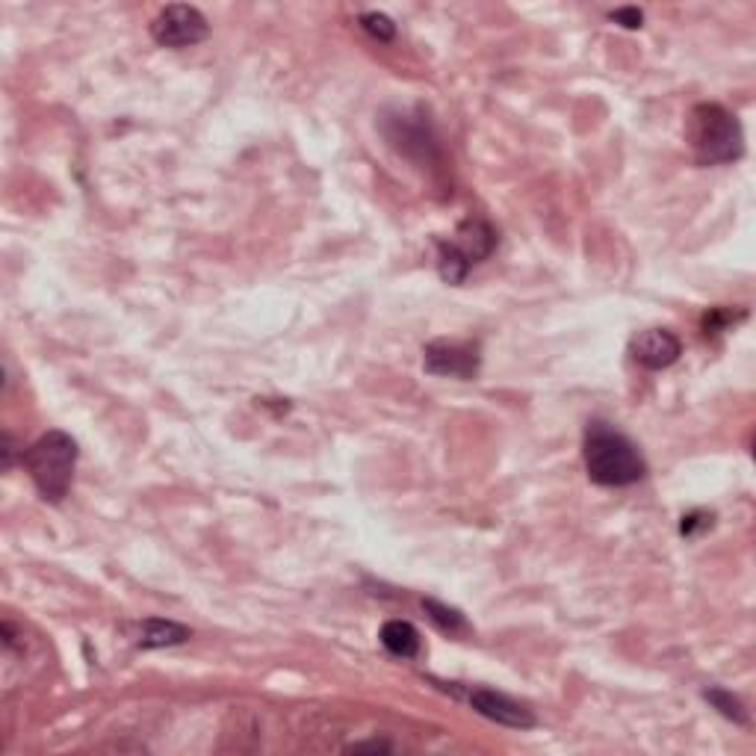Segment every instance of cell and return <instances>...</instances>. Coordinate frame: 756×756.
<instances>
[{"instance_id":"cell-1","label":"cell","mask_w":756,"mask_h":756,"mask_svg":"<svg viewBox=\"0 0 756 756\" xmlns=\"http://www.w3.org/2000/svg\"><path fill=\"white\" fill-rule=\"evenodd\" d=\"M583 458L588 479L603 488H627L645 479L647 465L633 440L609 422L594 420L585 429Z\"/></svg>"},{"instance_id":"cell-2","label":"cell","mask_w":756,"mask_h":756,"mask_svg":"<svg viewBox=\"0 0 756 756\" xmlns=\"http://www.w3.org/2000/svg\"><path fill=\"white\" fill-rule=\"evenodd\" d=\"M686 139L697 166H727L745 155V133L739 119L722 103H697L688 112Z\"/></svg>"},{"instance_id":"cell-3","label":"cell","mask_w":756,"mask_h":756,"mask_svg":"<svg viewBox=\"0 0 756 756\" xmlns=\"http://www.w3.org/2000/svg\"><path fill=\"white\" fill-rule=\"evenodd\" d=\"M21 465L27 467L42 499L62 503L69 497L74 467H78V440L60 429L48 431L21 452Z\"/></svg>"},{"instance_id":"cell-4","label":"cell","mask_w":756,"mask_h":756,"mask_svg":"<svg viewBox=\"0 0 756 756\" xmlns=\"http://www.w3.org/2000/svg\"><path fill=\"white\" fill-rule=\"evenodd\" d=\"M497 246V231L485 219H467L449 242H440L438 269L449 284H461L479 260H485Z\"/></svg>"},{"instance_id":"cell-5","label":"cell","mask_w":756,"mask_h":756,"mask_svg":"<svg viewBox=\"0 0 756 756\" xmlns=\"http://www.w3.org/2000/svg\"><path fill=\"white\" fill-rule=\"evenodd\" d=\"M207 33H210L207 18L187 3H172V7L160 9V16L151 21V39L160 48H189V44L205 42Z\"/></svg>"},{"instance_id":"cell-6","label":"cell","mask_w":756,"mask_h":756,"mask_svg":"<svg viewBox=\"0 0 756 756\" xmlns=\"http://www.w3.org/2000/svg\"><path fill=\"white\" fill-rule=\"evenodd\" d=\"M479 346L458 344V340H435L422 349V367L431 376L444 378H472L479 372Z\"/></svg>"},{"instance_id":"cell-7","label":"cell","mask_w":756,"mask_h":756,"mask_svg":"<svg viewBox=\"0 0 756 756\" xmlns=\"http://www.w3.org/2000/svg\"><path fill=\"white\" fill-rule=\"evenodd\" d=\"M467 700L488 722H497L503 727H515V730L535 727L533 709H526L524 704H517L515 697L503 695V692H494V688H470Z\"/></svg>"},{"instance_id":"cell-8","label":"cell","mask_w":756,"mask_h":756,"mask_svg":"<svg viewBox=\"0 0 756 756\" xmlns=\"http://www.w3.org/2000/svg\"><path fill=\"white\" fill-rule=\"evenodd\" d=\"M629 355L645 370H668L670 364L679 361L683 344H679V337L674 331H668V328H647V331H638L633 337Z\"/></svg>"},{"instance_id":"cell-9","label":"cell","mask_w":756,"mask_h":756,"mask_svg":"<svg viewBox=\"0 0 756 756\" xmlns=\"http://www.w3.org/2000/svg\"><path fill=\"white\" fill-rule=\"evenodd\" d=\"M189 636H192V633H189L183 624H175V620H163V618H148V620H142V624H137L133 645L142 647V650H155V647L183 645Z\"/></svg>"},{"instance_id":"cell-10","label":"cell","mask_w":756,"mask_h":756,"mask_svg":"<svg viewBox=\"0 0 756 756\" xmlns=\"http://www.w3.org/2000/svg\"><path fill=\"white\" fill-rule=\"evenodd\" d=\"M381 645L396 659H414L420 654V633L408 620H387L381 627Z\"/></svg>"},{"instance_id":"cell-11","label":"cell","mask_w":756,"mask_h":756,"mask_svg":"<svg viewBox=\"0 0 756 756\" xmlns=\"http://www.w3.org/2000/svg\"><path fill=\"white\" fill-rule=\"evenodd\" d=\"M422 609H426V615L431 618V624H438L444 633H449V636H461V633H467V620L465 615L458 609H452V606H444V603L438 600H422Z\"/></svg>"},{"instance_id":"cell-12","label":"cell","mask_w":756,"mask_h":756,"mask_svg":"<svg viewBox=\"0 0 756 756\" xmlns=\"http://www.w3.org/2000/svg\"><path fill=\"white\" fill-rule=\"evenodd\" d=\"M704 697L724 715V718H730V722L736 724H748V709H745L739 697H733L730 692H724V688H706Z\"/></svg>"},{"instance_id":"cell-13","label":"cell","mask_w":756,"mask_h":756,"mask_svg":"<svg viewBox=\"0 0 756 756\" xmlns=\"http://www.w3.org/2000/svg\"><path fill=\"white\" fill-rule=\"evenodd\" d=\"M361 27L372 39H378V42H390L396 36V24L387 16H381V12H364Z\"/></svg>"},{"instance_id":"cell-14","label":"cell","mask_w":756,"mask_h":756,"mask_svg":"<svg viewBox=\"0 0 756 756\" xmlns=\"http://www.w3.org/2000/svg\"><path fill=\"white\" fill-rule=\"evenodd\" d=\"M611 21L620 27H627V30H638L641 27V21H645V12L636 7H627V9H615L611 12Z\"/></svg>"},{"instance_id":"cell-15","label":"cell","mask_w":756,"mask_h":756,"mask_svg":"<svg viewBox=\"0 0 756 756\" xmlns=\"http://www.w3.org/2000/svg\"><path fill=\"white\" fill-rule=\"evenodd\" d=\"M16 440H12V435H3V467L7 470H12V465H16Z\"/></svg>"},{"instance_id":"cell-16","label":"cell","mask_w":756,"mask_h":756,"mask_svg":"<svg viewBox=\"0 0 756 756\" xmlns=\"http://www.w3.org/2000/svg\"><path fill=\"white\" fill-rule=\"evenodd\" d=\"M349 750H394V745H387V742H355Z\"/></svg>"}]
</instances>
